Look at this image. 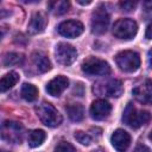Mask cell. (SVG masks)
I'll list each match as a JSON object with an SVG mask.
<instances>
[{"label":"cell","mask_w":152,"mask_h":152,"mask_svg":"<svg viewBox=\"0 0 152 152\" xmlns=\"http://www.w3.org/2000/svg\"><path fill=\"white\" fill-rule=\"evenodd\" d=\"M36 113L39 120L48 127H57L62 122V115L49 102H43L36 107Z\"/></svg>","instance_id":"cell-1"},{"label":"cell","mask_w":152,"mask_h":152,"mask_svg":"<svg viewBox=\"0 0 152 152\" xmlns=\"http://www.w3.org/2000/svg\"><path fill=\"white\" fill-rule=\"evenodd\" d=\"M150 113L146 110H137V108L132 103H127L124 115H122V121L128 125L132 128H139L140 126L145 125L150 120Z\"/></svg>","instance_id":"cell-2"},{"label":"cell","mask_w":152,"mask_h":152,"mask_svg":"<svg viewBox=\"0 0 152 152\" xmlns=\"http://www.w3.org/2000/svg\"><path fill=\"white\" fill-rule=\"evenodd\" d=\"M1 137L8 142L20 144L24 137V127L17 121L6 120L1 125Z\"/></svg>","instance_id":"cell-3"},{"label":"cell","mask_w":152,"mask_h":152,"mask_svg":"<svg viewBox=\"0 0 152 152\" xmlns=\"http://www.w3.org/2000/svg\"><path fill=\"white\" fill-rule=\"evenodd\" d=\"M115 62L118 66L126 72H133L140 66V57L135 51L126 50L121 51L115 56Z\"/></svg>","instance_id":"cell-4"},{"label":"cell","mask_w":152,"mask_h":152,"mask_svg":"<svg viewBox=\"0 0 152 152\" xmlns=\"http://www.w3.org/2000/svg\"><path fill=\"white\" fill-rule=\"evenodd\" d=\"M82 70H83V72L91 75V76H104V75L109 74L110 68H109V64L107 62H104L103 59L90 56L83 61Z\"/></svg>","instance_id":"cell-5"},{"label":"cell","mask_w":152,"mask_h":152,"mask_svg":"<svg viewBox=\"0 0 152 152\" xmlns=\"http://www.w3.org/2000/svg\"><path fill=\"white\" fill-rule=\"evenodd\" d=\"M138 25L134 20L124 18L113 25V34L120 39H131L137 34Z\"/></svg>","instance_id":"cell-6"},{"label":"cell","mask_w":152,"mask_h":152,"mask_svg":"<svg viewBox=\"0 0 152 152\" xmlns=\"http://www.w3.org/2000/svg\"><path fill=\"white\" fill-rule=\"evenodd\" d=\"M108 25H109V14H108V12L102 6L97 7L91 14V20H90L91 32L96 33V34H102L107 31Z\"/></svg>","instance_id":"cell-7"},{"label":"cell","mask_w":152,"mask_h":152,"mask_svg":"<svg viewBox=\"0 0 152 152\" xmlns=\"http://www.w3.org/2000/svg\"><path fill=\"white\" fill-rule=\"evenodd\" d=\"M55 55H56V59L59 64L62 65H70L75 62L76 57H77V51L76 49L66 43H59L56 46L55 50Z\"/></svg>","instance_id":"cell-8"},{"label":"cell","mask_w":152,"mask_h":152,"mask_svg":"<svg viewBox=\"0 0 152 152\" xmlns=\"http://www.w3.org/2000/svg\"><path fill=\"white\" fill-rule=\"evenodd\" d=\"M134 99L142 103V104H151L152 103V81L145 80L140 84L135 86L132 90Z\"/></svg>","instance_id":"cell-9"},{"label":"cell","mask_w":152,"mask_h":152,"mask_svg":"<svg viewBox=\"0 0 152 152\" xmlns=\"http://www.w3.org/2000/svg\"><path fill=\"white\" fill-rule=\"evenodd\" d=\"M84 27L83 24L78 20H66L58 25V32L63 37L66 38H75L78 37L83 32Z\"/></svg>","instance_id":"cell-10"},{"label":"cell","mask_w":152,"mask_h":152,"mask_svg":"<svg viewBox=\"0 0 152 152\" xmlns=\"http://www.w3.org/2000/svg\"><path fill=\"white\" fill-rule=\"evenodd\" d=\"M110 104L106 100H95L90 106V116L95 120H103L110 113Z\"/></svg>","instance_id":"cell-11"},{"label":"cell","mask_w":152,"mask_h":152,"mask_svg":"<svg viewBox=\"0 0 152 152\" xmlns=\"http://www.w3.org/2000/svg\"><path fill=\"white\" fill-rule=\"evenodd\" d=\"M110 141H112L113 147L118 152H125L131 144V137L126 131L119 128L112 134Z\"/></svg>","instance_id":"cell-12"},{"label":"cell","mask_w":152,"mask_h":152,"mask_svg":"<svg viewBox=\"0 0 152 152\" xmlns=\"http://www.w3.org/2000/svg\"><path fill=\"white\" fill-rule=\"evenodd\" d=\"M69 86V80L65 76H56L46 84V91L51 96H59Z\"/></svg>","instance_id":"cell-13"},{"label":"cell","mask_w":152,"mask_h":152,"mask_svg":"<svg viewBox=\"0 0 152 152\" xmlns=\"http://www.w3.org/2000/svg\"><path fill=\"white\" fill-rule=\"evenodd\" d=\"M124 91V87H122V82L120 80H109L107 81L103 86L102 89L99 90L97 93L100 94H106L107 96H112V97H119Z\"/></svg>","instance_id":"cell-14"},{"label":"cell","mask_w":152,"mask_h":152,"mask_svg":"<svg viewBox=\"0 0 152 152\" xmlns=\"http://www.w3.org/2000/svg\"><path fill=\"white\" fill-rule=\"evenodd\" d=\"M46 18L44 17V14L39 13V12H36L33 13V15L31 17V20L28 23V32L31 34H37V33H40L44 31L45 26H46Z\"/></svg>","instance_id":"cell-15"},{"label":"cell","mask_w":152,"mask_h":152,"mask_svg":"<svg viewBox=\"0 0 152 152\" xmlns=\"http://www.w3.org/2000/svg\"><path fill=\"white\" fill-rule=\"evenodd\" d=\"M32 61L34 63V65L37 66V69L40 72H46L51 69V63L50 59L48 58V56L43 52H34L32 55Z\"/></svg>","instance_id":"cell-16"},{"label":"cell","mask_w":152,"mask_h":152,"mask_svg":"<svg viewBox=\"0 0 152 152\" xmlns=\"http://www.w3.org/2000/svg\"><path fill=\"white\" fill-rule=\"evenodd\" d=\"M66 113L68 116L72 121H81L84 116V108L81 103H70L66 106Z\"/></svg>","instance_id":"cell-17"},{"label":"cell","mask_w":152,"mask_h":152,"mask_svg":"<svg viewBox=\"0 0 152 152\" xmlns=\"http://www.w3.org/2000/svg\"><path fill=\"white\" fill-rule=\"evenodd\" d=\"M18 81H19V75L15 71H11V72L4 75L1 81H0V89H1V91H6V90L11 89L12 87H14L17 84Z\"/></svg>","instance_id":"cell-18"},{"label":"cell","mask_w":152,"mask_h":152,"mask_svg":"<svg viewBox=\"0 0 152 152\" xmlns=\"http://www.w3.org/2000/svg\"><path fill=\"white\" fill-rule=\"evenodd\" d=\"M69 6H70L69 1H65V0H56V1H50L48 4L50 12L56 15H61V14H64L65 12H68Z\"/></svg>","instance_id":"cell-19"},{"label":"cell","mask_w":152,"mask_h":152,"mask_svg":"<svg viewBox=\"0 0 152 152\" xmlns=\"http://www.w3.org/2000/svg\"><path fill=\"white\" fill-rule=\"evenodd\" d=\"M45 138H46V134L43 129H33L28 133L27 141H28V145L31 147H38L39 145L43 144Z\"/></svg>","instance_id":"cell-20"},{"label":"cell","mask_w":152,"mask_h":152,"mask_svg":"<svg viewBox=\"0 0 152 152\" xmlns=\"http://www.w3.org/2000/svg\"><path fill=\"white\" fill-rule=\"evenodd\" d=\"M24 62V55L18 52H10L4 56L2 64L4 66H12V65H19Z\"/></svg>","instance_id":"cell-21"},{"label":"cell","mask_w":152,"mask_h":152,"mask_svg":"<svg viewBox=\"0 0 152 152\" xmlns=\"http://www.w3.org/2000/svg\"><path fill=\"white\" fill-rule=\"evenodd\" d=\"M21 96L26 101H34L38 97V89L31 83H24L21 87Z\"/></svg>","instance_id":"cell-22"},{"label":"cell","mask_w":152,"mask_h":152,"mask_svg":"<svg viewBox=\"0 0 152 152\" xmlns=\"http://www.w3.org/2000/svg\"><path fill=\"white\" fill-rule=\"evenodd\" d=\"M53 152H76V150H75V147L70 142H68V141H59L56 145Z\"/></svg>","instance_id":"cell-23"},{"label":"cell","mask_w":152,"mask_h":152,"mask_svg":"<svg viewBox=\"0 0 152 152\" xmlns=\"http://www.w3.org/2000/svg\"><path fill=\"white\" fill-rule=\"evenodd\" d=\"M75 139H76L80 144L86 145V146L90 145V142H91V138H90L87 133H84V132H82V131L75 132Z\"/></svg>","instance_id":"cell-24"},{"label":"cell","mask_w":152,"mask_h":152,"mask_svg":"<svg viewBox=\"0 0 152 152\" xmlns=\"http://www.w3.org/2000/svg\"><path fill=\"white\" fill-rule=\"evenodd\" d=\"M135 6H137V2H135V1H121V2H120V7H121L124 11H126V12L132 11Z\"/></svg>","instance_id":"cell-25"},{"label":"cell","mask_w":152,"mask_h":152,"mask_svg":"<svg viewBox=\"0 0 152 152\" xmlns=\"http://www.w3.org/2000/svg\"><path fill=\"white\" fill-rule=\"evenodd\" d=\"M134 152H151V150H150L146 145H144V144H139V145L135 147Z\"/></svg>","instance_id":"cell-26"},{"label":"cell","mask_w":152,"mask_h":152,"mask_svg":"<svg viewBox=\"0 0 152 152\" xmlns=\"http://www.w3.org/2000/svg\"><path fill=\"white\" fill-rule=\"evenodd\" d=\"M145 37H146L147 39H152V20L150 21V24H148V25H147V27H146Z\"/></svg>","instance_id":"cell-27"},{"label":"cell","mask_w":152,"mask_h":152,"mask_svg":"<svg viewBox=\"0 0 152 152\" xmlns=\"http://www.w3.org/2000/svg\"><path fill=\"white\" fill-rule=\"evenodd\" d=\"M147 61H148V64H150V66L152 68V49L148 51V53H147Z\"/></svg>","instance_id":"cell-28"},{"label":"cell","mask_w":152,"mask_h":152,"mask_svg":"<svg viewBox=\"0 0 152 152\" xmlns=\"http://www.w3.org/2000/svg\"><path fill=\"white\" fill-rule=\"evenodd\" d=\"M78 4H82V5H89V4H91V1H78Z\"/></svg>","instance_id":"cell-29"},{"label":"cell","mask_w":152,"mask_h":152,"mask_svg":"<svg viewBox=\"0 0 152 152\" xmlns=\"http://www.w3.org/2000/svg\"><path fill=\"white\" fill-rule=\"evenodd\" d=\"M148 138H150V140L152 141V131H151V133H150V135H148Z\"/></svg>","instance_id":"cell-30"},{"label":"cell","mask_w":152,"mask_h":152,"mask_svg":"<svg viewBox=\"0 0 152 152\" xmlns=\"http://www.w3.org/2000/svg\"><path fill=\"white\" fill-rule=\"evenodd\" d=\"M94 152H103L102 150H96V151H94Z\"/></svg>","instance_id":"cell-31"},{"label":"cell","mask_w":152,"mask_h":152,"mask_svg":"<svg viewBox=\"0 0 152 152\" xmlns=\"http://www.w3.org/2000/svg\"><path fill=\"white\" fill-rule=\"evenodd\" d=\"M1 152H6V151H1Z\"/></svg>","instance_id":"cell-32"}]
</instances>
